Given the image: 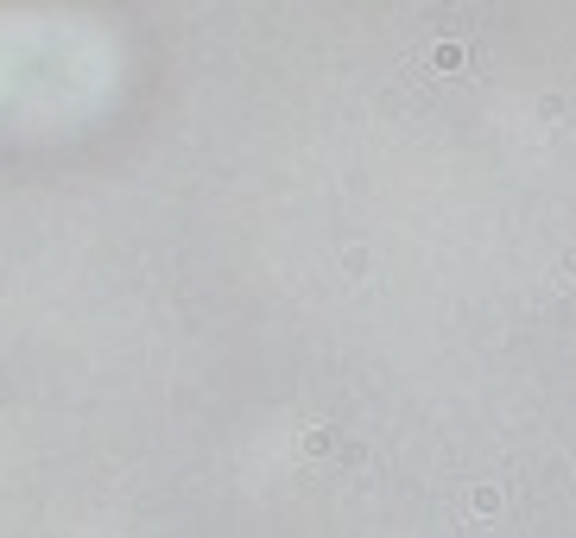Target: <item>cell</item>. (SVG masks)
Masks as SVG:
<instances>
[{
    "mask_svg": "<svg viewBox=\"0 0 576 538\" xmlns=\"http://www.w3.org/2000/svg\"><path fill=\"white\" fill-rule=\"evenodd\" d=\"M463 64H469V51H463V45H437V51H431V70H443V76H456Z\"/></svg>",
    "mask_w": 576,
    "mask_h": 538,
    "instance_id": "1",
    "label": "cell"
}]
</instances>
